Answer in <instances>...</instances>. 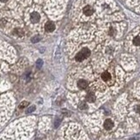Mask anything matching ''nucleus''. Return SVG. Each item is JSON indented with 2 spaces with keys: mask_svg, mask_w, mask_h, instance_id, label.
<instances>
[{
  "mask_svg": "<svg viewBox=\"0 0 140 140\" xmlns=\"http://www.w3.org/2000/svg\"><path fill=\"white\" fill-rule=\"evenodd\" d=\"M45 29H46V32H52L55 29V25H54V23L53 22H47L46 24V26H45Z\"/></svg>",
  "mask_w": 140,
  "mask_h": 140,
  "instance_id": "3",
  "label": "nucleus"
},
{
  "mask_svg": "<svg viewBox=\"0 0 140 140\" xmlns=\"http://www.w3.org/2000/svg\"><path fill=\"white\" fill-rule=\"evenodd\" d=\"M42 65H43V61H42V59H38L36 61V66L38 68H41Z\"/></svg>",
  "mask_w": 140,
  "mask_h": 140,
  "instance_id": "10",
  "label": "nucleus"
},
{
  "mask_svg": "<svg viewBox=\"0 0 140 140\" xmlns=\"http://www.w3.org/2000/svg\"><path fill=\"white\" fill-rule=\"evenodd\" d=\"M15 32H16V35H20V36H21V35H23V32H22V30H21V29H16V30L15 31Z\"/></svg>",
  "mask_w": 140,
  "mask_h": 140,
  "instance_id": "15",
  "label": "nucleus"
},
{
  "mask_svg": "<svg viewBox=\"0 0 140 140\" xmlns=\"http://www.w3.org/2000/svg\"><path fill=\"white\" fill-rule=\"evenodd\" d=\"M87 105H86V103H84V102H81L79 104V108L80 109H82V110H83V109H86L87 108Z\"/></svg>",
  "mask_w": 140,
  "mask_h": 140,
  "instance_id": "11",
  "label": "nucleus"
},
{
  "mask_svg": "<svg viewBox=\"0 0 140 140\" xmlns=\"http://www.w3.org/2000/svg\"><path fill=\"white\" fill-rule=\"evenodd\" d=\"M27 105H29V102H27V101H22V102L20 104V108H23V107H27Z\"/></svg>",
  "mask_w": 140,
  "mask_h": 140,
  "instance_id": "13",
  "label": "nucleus"
},
{
  "mask_svg": "<svg viewBox=\"0 0 140 140\" xmlns=\"http://www.w3.org/2000/svg\"><path fill=\"white\" fill-rule=\"evenodd\" d=\"M114 29H110V30H109V35H114Z\"/></svg>",
  "mask_w": 140,
  "mask_h": 140,
  "instance_id": "17",
  "label": "nucleus"
},
{
  "mask_svg": "<svg viewBox=\"0 0 140 140\" xmlns=\"http://www.w3.org/2000/svg\"><path fill=\"white\" fill-rule=\"evenodd\" d=\"M137 113H140V106H138V107H137Z\"/></svg>",
  "mask_w": 140,
  "mask_h": 140,
  "instance_id": "18",
  "label": "nucleus"
},
{
  "mask_svg": "<svg viewBox=\"0 0 140 140\" xmlns=\"http://www.w3.org/2000/svg\"><path fill=\"white\" fill-rule=\"evenodd\" d=\"M35 109V106H32V107H29V108H27V114H29V113H31V112H33Z\"/></svg>",
  "mask_w": 140,
  "mask_h": 140,
  "instance_id": "14",
  "label": "nucleus"
},
{
  "mask_svg": "<svg viewBox=\"0 0 140 140\" xmlns=\"http://www.w3.org/2000/svg\"><path fill=\"white\" fill-rule=\"evenodd\" d=\"M30 19H31V22L34 23H36L39 22L40 20V15L37 13V12H33L30 16Z\"/></svg>",
  "mask_w": 140,
  "mask_h": 140,
  "instance_id": "2",
  "label": "nucleus"
},
{
  "mask_svg": "<svg viewBox=\"0 0 140 140\" xmlns=\"http://www.w3.org/2000/svg\"><path fill=\"white\" fill-rule=\"evenodd\" d=\"M77 86L82 90H84V89H86L88 87V82L85 80H79L77 82Z\"/></svg>",
  "mask_w": 140,
  "mask_h": 140,
  "instance_id": "6",
  "label": "nucleus"
},
{
  "mask_svg": "<svg viewBox=\"0 0 140 140\" xmlns=\"http://www.w3.org/2000/svg\"><path fill=\"white\" fill-rule=\"evenodd\" d=\"M90 55V51L89 50L88 48H82V49L77 54L76 59H77V61H82V60H83V59L88 58Z\"/></svg>",
  "mask_w": 140,
  "mask_h": 140,
  "instance_id": "1",
  "label": "nucleus"
},
{
  "mask_svg": "<svg viewBox=\"0 0 140 140\" xmlns=\"http://www.w3.org/2000/svg\"><path fill=\"white\" fill-rule=\"evenodd\" d=\"M101 78H102L103 81L107 82V81H109V80L111 79V75H110L109 72L105 71V72H103L102 74H101Z\"/></svg>",
  "mask_w": 140,
  "mask_h": 140,
  "instance_id": "7",
  "label": "nucleus"
},
{
  "mask_svg": "<svg viewBox=\"0 0 140 140\" xmlns=\"http://www.w3.org/2000/svg\"><path fill=\"white\" fill-rule=\"evenodd\" d=\"M133 43H134L135 46H140V37H135L134 40H133Z\"/></svg>",
  "mask_w": 140,
  "mask_h": 140,
  "instance_id": "9",
  "label": "nucleus"
},
{
  "mask_svg": "<svg viewBox=\"0 0 140 140\" xmlns=\"http://www.w3.org/2000/svg\"><path fill=\"white\" fill-rule=\"evenodd\" d=\"M104 127L106 130H111L114 127V123L111 120H107L104 122Z\"/></svg>",
  "mask_w": 140,
  "mask_h": 140,
  "instance_id": "4",
  "label": "nucleus"
},
{
  "mask_svg": "<svg viewBox=\"0 0 140 140\" xmlns=\"http://www.w3.org/2000/svg\"><path fill=\"white\" fill-rule=\"evenodd\" d=\"M86 100L89 102H94L95 101V95L93 94V93H89L86 96Z\"/></svg>",
  "mask_w": 140,
  "mask_h": 140,
  "instance_id": "8",
  "label": "nucleus"
},
{
  "mask_svg": "<svg viewBox=\"0 0 140 140\" xmlns=\"http://www.w3.org/2000/svg\"><path fill=\"white\" fill-rule=\"evenodd\" d=\"M59 123H60V120H59V119H57V120H55V127H58Z\"/></svg>",
  "mask_w": 140,
  "mask_h": 140,
  "instance_id": "16",
  "label": "nucleus"
},
{
  "mask_svg": "<svg viewBox=\"0 0 140 140\" xmlns=\"http://www.w3.org/2000/svg\"><path fill=\"white\" fill-rule=\"evenodd\" d=\"M93 12H94V10L92 9V7H90V6H85L83 9V13L86 15V16H91V15L93 14Z\"/></svg>",
  "mask_w": 140,
  "mask_h": 140,
  "instance_id": "5",
  "label": "nucleus"
},
{
  "mask_svg": "<svg viewBox=\"0 0 140 140\" xmlns=\"http://www.w3.org/2000/svg\"><path fill=\"white\" fill-rule=\"evenodd\" d=\"M40 40H41V37L40 36H35L33 38V39H32V42H33V43H36V42H38L40 41Z\"/></svg>",
  "mask_w": 140,
  "mask_h": 140,
  "instance_id": "12",
  "label": "nucleus"
},
{
  "mask_svg": "<svg viewBox=\"0 0 140 140\" xmlns=\"http://www.w3.org/2000/svg\"><path fill=\"white\" fill-rule=\"evenodd\" d=\"M8 0H1V2H4V3H5V2H7Z\"/></svg>",
  "mask_w": 140,
  "mask_h": 140,
  "instance_id": "19",
  "label": "nucleus"
}]
</instances>
